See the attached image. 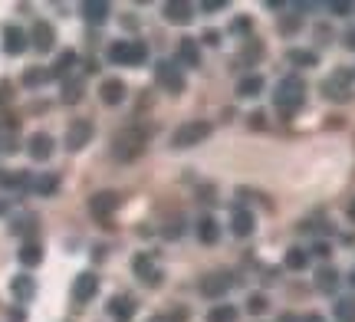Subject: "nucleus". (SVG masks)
Listing matches in <instances>:
<instances>
[{
	"mask_svg": "<svg viewBox=\"0 0 355 322\" xmlns=\"http://www.w3.org/2000/svg\"><path fill=\"white\" fill-rule=\"evenodd\" d=\"M30 46V37H26L20 26H3V53L7 56H20V53Z\"/></svg>",
	"mask_w": 355,
	"mask_h": 322,
	"instance_id": "ddd939ff",
	"label": "nucleus"
},
{
	"mask_svg": "<svg viewBox=\"0 0 355 322\" xmlns=\"http://www.w3.org/2000/svg\"><path fill=\"white\" fill-rule=\"evenodd\" d=\"M336 322H355V296H345L336 303Z\"/></svg>",
	"mask_w": 355,
	"mask_h": 322,
	"instance_id": "c756f323",
	"label": "nucleus"
},
{
	"mask_svg": "<svg viewBox=\"0 0 355 322\" xmlns=\"http://www.w3.org/2000/svg\"><path fill=\"white\" fill-rule=\"evenodd\" d=\"M155 79H158V86H165L168 92H175V96H181L184 92V76H181V66L171 63V60H158L155 63Z\"/></svg>",
	"mask_w": 355,
	"mask_h": 322,
	"instance_id": "39448f33",
	"label": "nucleus"
},
{
	"mask_svg": "<svg viewBox=\"0 0 355 322\" xmlns=\"http://www.w3.org/2000/svg\"><path fill=\"white\" fill-rule=\"evenodd\" d=\"M33 231H37V217L17 220V227H13V233H33Z\"/></svg>",
	"mask_w": 355,
	"mask_h": 322,
	"instance_id": "4c0bfd02",
	"label": "nucleus"
},
{
	"mask_svg": "<svg viewBox=\"0 0 355 322\" xmlns=\"http://www.w3.org/2000/svg\"><path fill=\"white\" fill-rule=\"evenodd\" d=\"M349 220H352V224H355V197H352V201H349Z\"/></svg>",
	"mask_w": 355,
	"mask_h": 322,
	"instance_id": "49530a36",
	"label": "nucleus"
},
{
	"mask_svg": "<svg viewBox=\"0 0 355 322\" xmlns=\"http://www.w3.org/2000/svg\"><path fill=\"white\" fill-rule=\"evenodd\" d=\"M135 310H139V303H135V296H128V293H119L109 303V312H112L115 322H132L135 319Z\"/></svg>",
	"mask_w": 355,
	"mask_h": 322,
	"instance_id": "f8f14e48",
	"label": "nucleus"
},
{
	"mask_svg": "<svg viewBox=\"0 0 355 322\" xmlns=\"http://www.w3.org/2000/svg\"><path fill=\"white\" fill-rule=\"evenodd\" d=\"M230 273H224V270H217V273H207L201 280V296H207V299H220L224 293L230 289Z\"/></svg>",
	"mask_w": 355,
	"mask_h": 322,
	"instance_id": "9d476101",
	"label": "nucleus"
},
{
	"mask_svg": "<svg viewBox=\"0 0 355 322\" xmlns=\"http://www.w3.org/2000/svg\"><path fill=\"white\" fill-rule=\"evenodd\" d=\"M207 322H237V310L230 303H220V306L207 312Z\"/></svg>",
	"mask_w": 355,
	"mask_h": 322,
	"instance_id": "cd10ccee",
	"label": "nucleus"
},
{
	"mask_svg": "<svg viewBox=\"0 0 355 322\" xmlns=\"http://www.w3.org/2000/svg\"><path fill=\"white\" fill-rule=\"evenodd\" d=\"M99 99L105 105L125 102V82H122V79H105V82L99 86Z\"/></svg>",
	"mask_w": 355,
	"mask_h": 322,
	"instance_id": "a211bd4d",
	"label": "nucleus"
},
{
	"mask_svg": "<svg viewBox=\"0 0 355 322\" xmlns=\"http://www.w3.org/2000/svg\"><path fill=\"white\" fill-rule=\"evenodd\" d=\"M230 231H234V237H250V233H254V214L237 207V211L230 214Z\"/></svg>",
	"mask_w": 355,
	"mask_h": 322,
	"instance_id": "aec40b11",
	"label": "nucleus"
},
{
	"mask_svg": "<svg viewBox=\"0 0 355 322\" xmlns=\"http://www.w3.org/2000/svg\"><path fill=\"white\" fill-rule=\"evenodd\" d=\"M247 310L254 312V316H260V312H266V296H263V293H254V296L247 299Z\"/></svg>",
	"mask_w": 355,
	"mask_h": 322,
	"instance_id": "c9c22d12",
	"label": "nucleus"
},
{
	"mask_svg": "<svg viewBox=\"0 0 355 322\" xmlns=\"http://www.w3.org/2000/svg\"><path fill=\"white\" fill-rule=\"evenodd\" d=\"M53 43H56V30H53L46 20H37V24H33V33H30V46L40 53H46V50H53Z\"/></svg>",
	"mask_w": 355,
	"mask_h": 322,
	"instance_id": "4468645a",
	"label": "nucleus"
},
{
	"mask_svg": "<svg viewBox=\"0 0 355 322\" xmlns=\"http://www.w3.org/2000/svg\"><path fill=\"white\" fill-rule=\"evenodd\" d=\"M109 60L115 66H141L148 60V50H145L141 39H119L109 46Z\"/></svg>",
	"mask_w": 355,
	"mask_h": 322,
	"instance_id": "7ed1b4c3",
	"label": "nucleus"
},
{
	"mask_svg": "<svg viewBox=\"0 0 355 322\" xmlns=\"http://www.w3.org/2000/svg\"><path fill=\"white\" fill-rule=\"evenodd\" d=\"M279 322H300V319H296V316H283V319H279Z\"/></svg>",
	"mask_w": 355,
	"mask_h": 322,
	"instance_id": "de8ad7c7",
	"label": "nucleus"
},
{
	"mask_svg": "<svg viewBox=\"0 0 355 322\" xmlns=\"http://www.w3.org/2000/svg\"><path fill=\"white\" fill-rule=\"evenodd\" d=\"M300 322H326V319H322V316H316V312H309V316H303Z\"/></svg>",
	"mask_w": 355,
	"mask_h": 322,
	"instance_id": "a18cd8bd",
	"label": "nucleus"
},
{
	"mask_svg": "<svg viewBox=\"0 0 355 322\" xmlns=\"http://www.w3.org/2000/svg\"><path fill=\"white\" fill-rule=\"evenodd\" d=\"M260 92H263V76H257V73H250V76H243L237 82V96H243V99H254Z\"/></svg>",
	"mask_w": 355,
	"mask_h": 322,
	"instance_id": "5701e85b",
	"label": "nucleus"
},
{
	"mask_svg": "<svg viewBox=\"0 0 355 322\" xmlns=\"http://www.w3.org/2000/svg\"><path fill=\"white\" fill-rule=\"evenodd\" d=\"M0 214H7V201H0Z\"/></svg>",
	"mask_w": 355,
	"mask_h": 322,
	"instance_id": "09e8293b",
	"label": "nucleus"
},
{
	"mask_svg": "<svg viewBox=\"0 0 355 322\" xmlns=\"http://www.w3.org/2000/svg\"><path fill=\"white\" fill-rule=\"evenodd\" d=\"M165 20L168 24H191L194 20V7L184 3V0H171V3H165Z\"/></svg>",
	"mask_w": 355,
	"mask_h": 322,
	"instance_id": "6ab92c4d",
	"label": "nucleus"
},
{
	"mask_svg": "<svg viewBox=\"0 0 355 322\" xmlns=\"http://www.w3.org/2000/svg\"><path fill=\"white\" fill-rule=\"evenodd\" d=\"M273 102L283 116H293V112H300L306 102V82L300 76H283L279 79L277 92H273Z\"/></svg>",
	"mask_w": 355,
	"mask_h": 322,
	"instance_id": "f03ea898",
	"label": "nucleus"
},
{
	"mask_svg": "<svg viewBox=\"0 0 355 322\" xmlns=\"http://www.w3.org/2000/svg\"><path fill=\"white\" fill-rule=\"evenodd\" d=\"M345 46H349V50H355V30H349V33H345Z\"/></svg>",
	"mask_w": 355,
	"mask_h": 322,
	"instance_id": "c03bdc74",
	"label": "nucleus"
},
{
	"mask_svg": "<svg viewBox=\"0 0 355 322\" xmlns=\"http://www.w3.org/2000/svg\"><path fill=\"white\" fill-rule=\"evenodd\" d=\"M26 152H30L33 161H46V158L53 155V138L46 135V132H33L30 142H26Z\"/></svg>",
	"mask_w": 355,
	"mask_h": 322,
	"instance_id": "dca6fc26",
	"label": "nucleus"
},
{
	"mask_svg": "<svg viewBox=\"0 0 355 322\" xmlns=\"http://www.w3.org/2000/svg\"><path fill=\"white\" fill-rule=\"evenodd\" d=\"M329 10H332V13H339V17H345V13L352 10V3H349V0H332Z\"/></svg>",
	"mask_w": 355,
	"mask_h": 322,
	"instance_id": "ea45409f",
	"label": "nucleus"
},
{
	"mask_svg": "<svg viewBox=\"0 0 355 322\" xmlns=\"http://www.w3.org/2000/svg\"><path fill=\"white\" fill-rule=\"evenodd\" d=\"M83 99V79H63V102H79Z\"/></svg>",
	"mask_w": 355,
	"mask_h": 322,
	"instance_id": "2f4dec72",
	"label": "nucleus"
},
{
	"mask_svg": "<svg viewBox=\"0 0 355 322\" xmlns=\"http://www.w3.org/2000/svg\"><path fill=\"white\" fill-rule=\"evenodd\" d=\"M286 60H290L293 66H316V53H309V50H290L286 53Z\"/></svg>",
	"mask_w": 355,
	"mask_h": 322,
	"instance_id": "473e14b6",
	"label": "nucleus"
},
{
	"mask_svg": "<svg viewBox=\"0 0 355 322\" xmlns=\"http://www.w3.org/2000/svg\"><path fill=\"white\" fill-rule=\"evenodd\" d=\"M322 92H326V99L345 102V99L352 96V73H349V69H336V73L322 82Z\"/></svg>",
	"mask_w": 355,
	"mask_h": 322,
	"instance_id": "0eeeda50",
	"label": "nucleus"
},
{
	"mask_svg": "<svg viewBox=\"0 0 355 322\" xmlns=\"http://www.w3.org/2000/svg\"><path fill=\"white\" fill-rule=\"evenodd\" d=\"M336 283H339V273L329 270V267H322V270L316 273V286L322 289V293H332V289H336Z\"/></svg>",
	"mask_w": 355,
	"mask_h": 322,
	"instance_id": "7c9ffc66",
	"label": "nucleus"
},
{
	"mask_svg": "<svg viewBox=\"0 0 355 322\" xmlns=\"http://www.w3.org/2000/svg\"><path fill=\"white\" fill-rule=\"evenodd\" d=\"M198 240H201V244H217V240H220V227H217L214 217L198 220Z\"/></svg>",
	"mask_w": 355,
	"mask_h": 322,
	"instance_id": "b1692460",
	"label": "nucleus"
},
{
	"mask_svg": "<svg viewBox=\"0 0 355 322\" xmlns=\"http://www.w3.org/2000/svg\"><path fill=\"white\" fill-rule=\"evenodd\" d=\"M148 129L145 125H139V122H132V125H125V129H119L112 135V158L115 161H135V158L145 155V148H148Z\"/></svg>",
	"mask_w": 355,
	"mask_h": 322,
	"instance_id": "f257e3e1",
	"label": "nucleus"
},
{
	"mask_svg": "<svg viewBox=\"0 0 355 322\" xmlns=\"http://www.w3.org/2000/svg\"><path fill=\"white\" fill-rule=\"evenodd\" d=\"M30 188H33L40 197H53V194L60 191V178H56V175H40L37 181H30Z\"/></svg>",
	"mask_w": 355,
	"mask_h": 322,
	"instance_id": "a878e982",
	"label": "nucleus"
},
{
	"mask_svg": "<svg viewBox=\"0 0 355 322\" xmlns=\"http://www.w3.org/2000/svg\"><path fill=\"white\" fill-rule=\"evenodd\" d=\"M201 7H204L207 13H214V10H224V7H227V0H204Z\"/></svg>",
	"mask_w": 355,
	"mask_h": 322,
	"instance_id": "79ce46f5",
	"label": "nucleus"
},
{
	"mask_svg": "<svg viewBox=\"0 0 355 322\" xmlns=\"http://www.w3.org/2000/svg\"><path fill=\"white\" fill-rule=\"evenodd\" d=\"M76 53L73 50H63L60 53V56H56V63H53V69H50V76H60V79H66L69 76V69H73V66H76Z\"/></svg>",
	"mask_w": 355,
	"mask_h": 322,
	"instance_id": "393cba45",
	"label": "nucleus"
},
{
	"mask_svg": "<svg viewBox=\"0 0 355 322\" xmlns=\"http://www.w3.org/2000/svg\"><path fill=\"white\" fill-rule=\"evenodd\" d=\"M96 293H99V276H96V273L86 270L73 280V299H76V303H92Z\"/></svg>",
	"mask_w": 355,
	"mask_h": 322,
	"instance_id": "9b49d317",
	"label": "nucleus"
},
{
	"mask_svg": "<svg viewBox=\"0 0 355 322\" xmlns=\"http://www.w3.org/2000/svg\"><path fill=\"white\" fill-rule=\"evenodd\" d=\"M207 135H211V122L191 118V122H184V125H178V129L171 132V145H175V148H194V145H201Z\"/></svg>",
	"mask_w": 355,
	"mask_h": 322,
	"instance_id": "20e7f679",
	"label": "nucleus"
},
{
	"mask_svg": "<svg viewBox=\"0 0 355 322\" xmlns=\"http://www.w3.org/2000/svg\"><path fill=\"white\" fill-rule=\"evenodd\" d=\"M178 66H201V50H198V39H178Z\"/></svg>",
	"mask_w": 355,
	"mask_h": 322,
	"instance_id": "f3484780",
	"label": "nucleus"
},
{
	"mask_svg": "<svg viewBox=\"0 0 355 322\" xmlns=\"http://www.w3.org/2000/svg\"><path fill=\"white\" fill-rule=\"evenodd\" d=\"M162 233H165L168 240H175V237H181V233H184V220H181V217H171V220L165 224V231H162Z\"/></svg>",
	"mask_w": 355,
	"mask_h": 322,
	"instance_id": "f704fd0d",
	"label": "nucleus"
},
{
	"mask_svg": "<svg viewBox=\"0 0 355 322\" xmlns=\"http://www.w3.org/2000/svg\"><path fill=\"white\" fill-rule=\"evenodd\" d=\"M188 316H191V312L181 306V310H171V312H165V316H158L155 322H188Z\"/></svg>",
	"mask_w": 355,
	"mask_h": 322,
	"instance_id": "e433bc0d",
	"label": "nucleus"
},
{
	"mask_svg": "<svg viewBox=\"0 0 355 322\" xmlns=\"http://www.w3.org/2000/svg\"><path fill=\"white\" fill-rule=\"evenodd\" d=\"M283 263H286L290 270H306L309 253H306V250H300V247H290V250H286V257H283Z\"/></svg>",
	"mask_w": 355,
	"mask_h": 322,
	"instance_id": "bb28decb",
	"label": "nucleus"
},
{
	"mask_svg": "<svg viewBox=\"0 0 355 322\" xmlns=\"http://www.w3.org/2000/svg\"><path fill=\"white\" fill-rule=\"evenodd\" d=\"M122 207V194L119 191H96L89 197V214L96 220H109Z\"/></svg>",
	"mask_w": 355,
	"mask_h": 322,
	"instance_id": "423d86ee",
	"label": "nucleus"
},
{
	"mask_svg": "<svg viewBox=\"0 0 355 322\" xmlns=\"http://www.w3.org/2000/svg\"><path fill=\"white\" fill-rule=\"evenodd\" d=\"M10 322H26L24 310H10Z\"/></svg>",
	"mask_w": 355,
	"mask_h": 322,
	"instance_id": "37998d69",
	"label": "nucleus"
},
{
	"mask_svg": "<svg viewBox=\"0 0 355 322\" xmlns=\"http://www.w3.org/2000/svg\"><path fill=\"white\" fill-rule=\"evenodd\" d=\"M132 270H135V276H139L141 283L152 286V289H155V286H162V280H165L162 267H158L148 253H139V257H135V263H132Z\"/></svg>",
	"mask_w": 355,
	"mask_h": 322,
	"instance_id": "1a4fd4ad",
	"label": "nucleus"
},
{
	"mask_svg": "<svg viewBox=\"0 0 355 322\" xmlns=\"http://www.w3.org/2000/svg\"><path fill=\"white\" fill-rule=\"evenodd\" d=\"M10 293L17 303H30V299L37 296V280H33L30 273H17L10 280Z\"/></svg>",
	"mask_w": 355,
	"mask_h": 322,
	"instance_id": "2eb2a0df",
	"label": "nucleus"
},
{
	"mask_svg": "<svg viewBox=\"0 0 355 322\" xmlns=\"http://www.w3.org/2000/svg\"><path fill=\"white\" fill-rule=\"evenodd\" d=\"M296 26H300V17H286V20H279V30H283V33H293Z\"/></svg>",
	"mask_w": 355,
	"mask_h": 322,
	"instance_id": "a19ab883",
	"label": "nucleus"
},
{
	"mask_svg": "<svg viewBox=\"0 0 355 322\" xmlns=\"http://www.w3.org/2000/svg\"><path fill=\"white\" fill-rule=\"evenodd\" d=\"M83 17H86V24H105L109 20V3L105 0H86L83 3Z\"/></svg>",
	"mask_w": 355,
	"mask_h": 322,
	"instance_id": "4be33fe9",
	"label": "nucleus"
},
{
	"mask_svg": "<svg viewBox=\"0 0 355 322\" xmlns=\"http://www.w3.org/2000/svg\"><path fill=\"white\" fill-rule=\"evenodd\" d=\"M50 79V73L46 69H26L24 73V86H40V82H46Z\"/></svg>",
	"mask_w": 355,
	"mask_h": 322,
	"instance_id": "72a5a7b5",
	"label": "nucleus"
},
{
	"mask_svg": "<svg viewBox=\"0 0 355 322\" xmlns=\"http://www.w3.org/2000/svg\"><path fill=\"white\" fill-rule=\"evenodd\" d=\"M13 82H10V79H0V105H7V102H10V99H13Z\"/></svg>",
	"mask_w": 355,
	"mask_h": 322,
	"instance_id": "58836bf2",
	"label": "nucleus"
},
{
	"mask_svg": "<svg viewBox=\"0 0 355 322\" xmlns=\"http://www.w3.org/2000/svg\"><path fill=\"white\" fill-rule=\"evenodd\" d=\"M17 260H20L24 267H40V260H43V247H40V240H24L20 250H17Z\"/></svg>",
	"mask_w": 355,
	"mask_h": 322,
	"instance_id": "412c9836",
	"label": "nucleus"
},
{
	"mask_svg": "<svg viewBox=\"0 0 355 322\" xmlns=\"http://www.w3.org/2000/svg\"><path fill=\"white\" fill-rule=\"evenodd\" d=\"M352 286H355V273H352Z\"/></svg>",
	"mask_w": 355,
	"mask_h": 322,
	"instance_id": "8fccbe9b",
	"label": "nucleus"
},
{
	"mask_svg": "<svg viewBox=\"0 0 355 322\" xmlns=\"http://www.w3.org/2000/svg\"><path fill=\"white\" fill-rule=\"evenodd\" d=\"M92 135H96V129H92L89 118H73L69 129H66V148H69V152H83V148L92 142Z\"/></svg>",
	"mask_w": 355,
	"mask_h": 322,
	"instance_id": "6e6552de",
	"label": "nucleus"
},
{
	"mask_svg": "<svg viewBox=\"0 0 355 322\" xmlns=\"http://www.w3.org/2000/svg\"><path fill=\"white\" fill-rule=\"evenodd\" d=\"M26 171H0V188H26Z\"/></svg>",
	"mask_w": 355,
	"mask_h": 322,
	"instance_id": "c85d7f7f",
	"label": "nucleus"
}]
</instances>
